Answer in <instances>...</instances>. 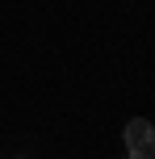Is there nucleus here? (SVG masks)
<instances>
[{"label":"nucleus","instance_id":"nucleus-1","mask_svg":"<svg viewBox=\"0 0 155 159\" xmlns=\"http://www.w3.org/2000/svg\"><path fill=\"white\" fill-rule=\"evenodd\" d=\"M122 138H126V155H134V159H151L155 155V126L147 117H130Z\"/></svg>","mask_w":155,"mask_h":159}]
</instances>
